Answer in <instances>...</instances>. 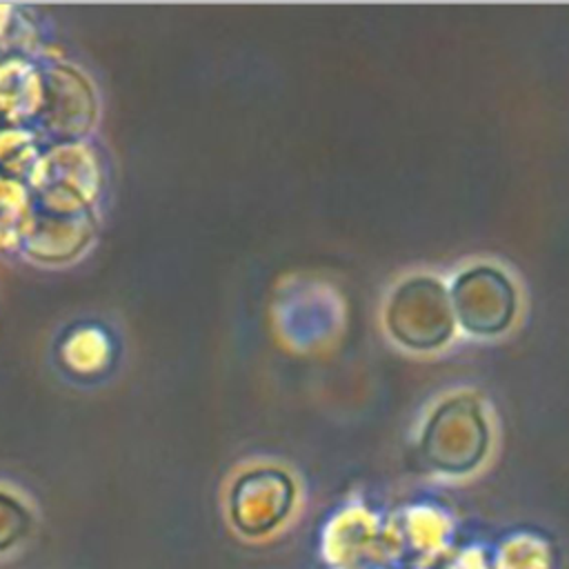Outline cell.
I'll return each instance as SVG.
<instances>
[{"mask_svg":"<svg viewBox=\"0 0 569 569\" xmlns=\"http://www.w3.org/2000/svg\"><path fill=\"white\" fill-rule=\"evenodd\" d=\"M87 353H91L93 362L100 367L104 365L107 356V340L104 333L96 327H82L73 331V338L62 349V356L67 358L69 367L87 373Z\"/></svg>","mask_w":569,"mask_h":569,"instance_id":"cell-1","label":"cell"}]
</instances>
